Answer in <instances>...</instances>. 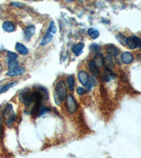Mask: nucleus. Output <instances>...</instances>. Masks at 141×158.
Listing matches in <instances>:
<instances>
[{
    "label": "nucleus",
    "mask_w": 141,
    "mask_h": 158,
    "mask_svg": "<svg viewBox=\"0 0 141 158\" xmlns=\"http://www.w3.org/2000/svg\"><path fill=\"white\" fill-rule=\"evenodd\" d=\"M54 101L57 105H61L67 96V89L65 82L64 81H59L55 85L54 89Z\"/></svg>",
    "instance_id": "obj_1"
},
{
    "label": "nucleus",
    "mask_w": 141,
    "mask_h": 158,
    "mask_svg": "<svg viewBox=\"0 0 141 158\" xmlns=\"http://www.w3.org/2000/svg\"><path fill=\"white\" fill-rule=\"evenodd\" d=\"M19 99L26 107H29L33 103V92L29 89H25L19 94Z\"/></svg>",
    "instance_id": "obj_2"
},
{
    "label": "nucleus",
    "mask_w": 141,
    "mask_h": 158,
    "mask_svg": "<svg viewBox=\"0 0 141 158\" xmlns=\"http://www.w3.org/2000/svg\"><path fill=\"white\" fill-rule=\"evenodd\" d=\"M4 115L6 118V122L8 126H10L14 123L16 119V114H15L13 106L11 104H7L6 107L4 112Z\"/></svg>",
    "instance_id": "obj_3"
},
{
    "label": "nucleus",
    "mask_w": 141,
    "mask_h": 158,
    "mask_svg": "<svg viewBox=\"0 0 141 158\" xmlns=\"http://www.w3.org/2000/svg\"><path fill=\"white\" fill-rule=\"evenodd\" d=\"M126 44L131 49H135L138 47H140L141 40L138 37L132 35V36L127 37L126 40Z\"/></svg>",
    "instance_id": "obj_4"
},
{
    "label": "nucleus",
    "mask_w": 141,
    "mask_h": 158,
    "mask_svg": "<svg viewBox=\"0 0 141 158\" xmlns=\"http://www.w3.org/2000/svg\"><path fill=\"white\" fill-rule=\"evenodd\" d=\"M66 106L67 108V110L68 112H70V114H73V112H75V111L77 110L78 105L77 103L74 99L73 95L71 94H68L66 99Z\"/></svg>",
    "instance_id": "obj_5"
},
{
    "label": "nucleus",
    "mask_w": 141,
    "mask_h": 158,
    "mask_svg": "<svg viewBox=\"0 0 141 158\" xmlns=\"http://www.w3.org/2000/svg\"><path fill=\"white\" fill-rule=\"evenodd\" d=\"M116 78H117V75L112 72L111 69L108 68V67H105V70H104L103 75L102 76V80L104 82H108L110 80H114Z\"/></svg>",
    "instance_id": "obj_6"
},
{
    "label": "nucleus",
    "mask_w": 141,
    "mask_h": 158,
    "mask_svg": "<svg viewBox=\"0 0 141 158\" xmlns=\"http://www.w3.org/2000/svg\"><path fill=\"white\" fill-rule=\"evenodd\" d=\"M78 78L80 82L83 84V86H86L89 82V75L84 70H81L78 73Z\"/></svg>",
    "instance_id": "obj_7"
},
{
    "label": "nucleus",
    "mask_w": 141,
    "mask_h": 158,
    "mask_svg": "<svg viewBox=\"0 0 141 158\" xmlns=\"http://www.w3.org/2000/svg\"><path fill=\"white\" fill-rule=\"evenodd\" d=\"M93 62L98 67H102L104 65V57L100 53H98L95 54L93 58Z\"/></svg>",
    "instance_id": "obj_8"
},
{
    "label": "nucleus",
    "mask_w": 141,
    "mask_h": 158,
    "mask_svg": "<svg viewBox=\"0 0 141 158\" xmlns=\"http://www.w3.org/2000/svg\"><path fill=\"white\" fill-rule=\"evenodd\" d=\"M106 51L108 53V55L111 56H117L119 53V48L114 44H108L106 46Z\"/></svg>",
    "instance_id": "obj_9"
},
{
    "label": "nucleus",
    "mask_w": 141,
    "mask_h": 158,
    "mask_svg": "<svg viewBox=\"0 0 141 158\" xmlns=\"http://www.w3.org/2000/svg\"><path fill=\"white\" fill-rule=\"evenodd\" d=\"M35 28L33 25H30L28 28H26L24 30V36L26 39L29 40L33 37V36L35 35Z\"/></svg>",
    "instance_id": "obj_10"
},
{
    "label": "nucleus",
    "mask_w": 141,
    "mask_h": 158,
    "mask_svg": "<svg viewBox=\"0 0 141 158\" xmlns=\"http://www.w3.org/2000/svg\"><path fill=\"white\" fill-rule=\"evenodd\" d=\"M121 61L125 64H130L133 61V56L131 53L129 51H126L123 53L121 55Z\"/></svg>",
    "instance_id": "obj_11"
},
{
    "label": "nucleus",
    "mask_w": 141,
    "mask_h": 158,
    "mask_svg": "<svg viewBox=\"0 0 141 158\" xmlns=\"http://www.w3.org/2000/svg\"><path fill=\"white\" fill-rule=\"evenodd\" d=\"M25 72H26V70H25L24 67H19V68L9 71V72L6 73V75L9 77H16L24 74Z\"/></svg>",
    "instance_id": "obj_12"
},
{
    "label": "nucleus",
    "mask_w": 141,
    "mask_h": 158,
    "mask_svg": "<svg viewBox=\"0 0 141 158\" xmlns=\"http://www.w3.org/2000/svg\"><path fill=\"white\" fill-rule=\"evenodd\" d=\"M85 44L83 42L78 43L75 45H73V47H72V51L73 52V54H75L76 56H80L83 53V49L84 48Z\"/></svg>",
    "instance_id": "obj_13"
},
{
    "label": "nucleus",
    "mask_w": 141,
    "mask_h": 158,
    "mask_svg": "<svg viewBox=\"0 0 141 158\" xmlns=\"http://www.w3.org/2000/svg\"><path fill=\"white\" fill-rule=\"evenodd\" d=\"M2 28L4 29V30L8 32V33L14 32L16 30V27H15L14 24L11 21L4 22L2 24Z\"/></svg>",
    "instance_id": "obj_14"
},
{
    "label": "nucleus",
    "mask_w": 141,
    "mask_h": 158,
    "mask_svg": "<svg viewBox=\"0 0 141 158\" xmlns=\"http://www.w3.org/2000/svg\"><path fill=\"white\" fill-rule=\"evenodd\" d=\"M16 50L18 54H21V55L23 56L27 55L28 53V49H27V47H26L24 44L19 42L16 44Z\"/></svg>",
    "instance_id": "obj_15"
},
{
    "label": "nucleus",
    "mask_w": 141,
    "mask_h": 158,
    "mask_svg": "<svg viewBox=\"0 0 141 158\" xmlns=\"http://www.w3.org/2000/svg\"><path fill=\"white\" fill-rule=\"evenodd\" d=\"M88 66H89V69L92 72L93 75H95V77H99L100 76V70H99V68L98 67L96 66V65L94 63V62L93 61H90L88 63Z\"/></svg>",
    "instance_id": "obj_16"
},
{
    "label": "nucleus",
    "mask_w": 141,
    "mask_h": 158,
    "mask_svg": "<svg viewBox=\"0 0 141 158\" xmlns=\"http://www.w3.org/2000/svg\"><path fill=\"white\" fill-rule=\"evenodd\" d=\"M53 38V35L49 32H47L46 33V35L43 37V39H42L40 44L42 46H45V45L48 44L49 43L51 42L52 39Z\"/></svg>",
    "instance_id": "obj_17"
},
{
    "label": "nucleus",
    "mask_w": 141,
    "mask_h": 158,
    "mask_svg": "<svg viewBox=\"0 0 141 158\" xmlns=\"http://www.w3.org/2000/svg\"><path fill=\"white\" fill-rule=\"evenodd\" d=\"M87 34H88L89 36L93 39H98V37L100 36V33H99L98 30L93 28H89L88 30H87Z\"/></svg>",
    "instance_id": "obj_18"
},
{
    "label": "nucleus",
    "mask_w": 141,
    "mask_h": 158,
    "mask_svg": "<svg viewBox=\"0 0 141 158\" xmlns=\"http://www.w3.org/2000/svg\"><path fill=\"white\" fill-rule=\"evenodd\" d=\"M106 65L105 67H108L109 69H112L114 67L113 59H112V56L107 55L104 58V63Z\"/></svg>",
    "instance_id": "obj_19"
},
{
    "label": "nucleus",
    "mask_w": 141,
    "mask_h": 158,
    "mask_svg": "<svg viewBox=\"0 0 141 158\" xmlns=\"http://www.w3.org/2000/svg\"><path fill=\"white\" fill-rule=\"evenodd\" d=\"M67 84L68 89L70 91H73L74 84H75V80H74V75H70L67 78Z\"/></svg>",
    "instance_id": "obj_20"
},
{
    "label": "nucleus",
    "mask_w": 141,
    "mask_h": 158,
    "mask_svg": "<svg viewBox=\"0 0 141 158\" xmlns=\"http://www.w3.org/2000/svg\"><path fill=\"white\" fill-rule=\"evenodd\" d=\"M18 65L19 64L18 60H11V61H7V67H8V69L10 70L16 69L18 67Z\"/></svg>",
    "instance_id": "obj_21"
},
{
    "label": "nucleus",
    "mask_w": 141,
    "mask_h": 158,
    "mask_svg": "<svg viewBox=\"0 0 141 158\" xmlns=\"http://www.w3.org/2000/svg\"><path fill=\"white\" fill-rule=\"evenodd\" d=\"M16 84H17V82H11V83H9V84H5V85H4L2 87L0 88V94H1V93H5V92H7L9 89H10L11 87H14V86H16Z\"/></svg>",
    "instance_id": "obj_22"
},
{
    "label": "nucleus",
    "mask_w": 141,
    "mask_h": 158,
    "mask_svg": "<svg viewBox=\"0 0 141 158\" xmlns=\"http://www.w3.org/2000/svg\"><path fill=\"white\" fill-rule=\"evenodd\" d=\"M117 40L120 42V44H122L123 46H125L126 45V38L125 35H123V34L119 33L117 35Z\"/></svg>",
    "instance_id": "obj_23"
},
{
    "label": "nucleus",
    "mask_w": 141,
    "mask_h": 158,
    "mask_svg": "<svg viewBox=\"0 0 141 158\" xmlns=\"http://www.w3.org/2000/svg\"><path fill=\"white\" fill-rule=\"evenodd\" d=\"M51 109L49 108V107H46V106H41L40 108L39 112H38V115L39 116H42L43 115L45 114L46 112H49L50 111Z\"/></svg>",
    "instance_id": "obj_24"
},
{
    "label": "nucleus",
    "mask_w": 141,
    "mask_h": 158,
    "mask_svg": "<svg viewBox=\"0 0 141 158\" xmlns=\"http://www.w3.org/2000/svg\"><path fill=\"white\" fill-rule=\"evenodd\" d=\"M57 26L55 25V23L54 21H52L50 22V25H49V33H51L52 34H54L57 33Z\"/></svg>",
    "instance_id": "obj_25"
},
{
    "label": "nucleus",
    "mask_w": 141,
    "mask_h": 158,
    "mask_svg": "<svg viewBox=\"0 0 141 158\" xmlns=\"http://www.w3.org/2000/svg\"><path fill=\"white\" fill-rule=\"evenodd\" d=\"M90 50L92 51L93 52H97V51H100V47L98 44H93L90 45Z\"/></svg>",
    "instance_id": "obj_26"
},
{
    "label": "nucleus",
    "mask_w": 141,
    "mask_h": 158,
    "mask_svg": "<svg viewBox=\"0 0 141 158\" xmlns=\"http://www.w3.org/2000/svg\"><path fill=\"white\" fill-rule=\"evenodd\" d=\"M76 91H77V93L80 96L84 95L85 93L87 92V90L85 89L83 87H78L77 89H76Z\"/></svg>",
    "instance_id": "obj_27"
},
{
    "label": "nucleus",
    "mask_w": 141,
    "mask_h": 158,
    "mask_svg": "<svg viewBox=\"0 0 141 158\" xmlns=\"http://www.w3.org/2000/svg\"><path fill=\"white\" fill-rule=\"evenodd\" d=\"M11 5L14 6L15 7H23V4L20 2H11Z\"/></svg>",
    "instance_id": "obj_28"
},
{
    "label": "nucleus",
    "mask_w": 141,
    "mask_h": 158,
    "mask_svg": "<svg viewBox=\"0 0 141 158\" xmlns=\"http://www.w3.org/2000/svg\"><path fill=\"white\" fill-rule=\"evenodd\" d=\"M1 127H2V125H1V118L0 117V131L1 130Z\"/></svg>",
    "instance_id": "obj_29"
}]
</instances>
